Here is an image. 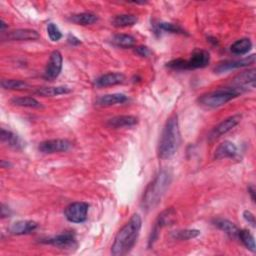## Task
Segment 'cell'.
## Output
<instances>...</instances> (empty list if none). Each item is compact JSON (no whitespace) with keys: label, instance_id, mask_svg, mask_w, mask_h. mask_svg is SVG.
Listing matches in <instances>:
<instances>
[{"label":"cell","instance_id":"obj_23","mask_svg":"<svg viewBox=\"0 0 256 256\" xmlns=\"http://www.w3.org/2000/svg\"><path fill=\"white\" fill-rule=\"evenodd\" d=\"M69 20L75 24L85 26V25H91V24L95 23L98 20V17H97V15H95L91 12H83V13L72 15Z\"/></svg>","mask_w":256,"mask_h":256},{"label":"cell","instance_id":"obj_9","mask_svg":"<svg viewBox=\"0 0 256 256\" xmlns=\"http://www.w3.org/2000/svg\"><path fill=\"white\" fill-rule=\"evenodd\" d=\"M254 63H255V54H251L250 56L238 60H225L222 62H219L217 66L214 68V71L215 73H223L229 70L247 67Z\"/></svg>","mask_w":256,"mask_h":256},{"label":"cell","instance_id":"obj_27","mask_svg":"<svg viewBox=\"0 0 256 256\" xmlns=\"http://www.w3.org/2000/svg\"><path fill=\"white\" fill-rule=\"evenodd\" d=\"M200 234L199 230L196 229H182V230H176L172 231L170 233V237L173 240H189L192 238L197 237Z\"/></svg>","mask_w":256,"mask_h":256},{"label":"cell","instance_id":"obj_24","mask_svg":"<svg viewBox=\"0 0 256 256\" xmlns=\"http://www.w3.org/2000/svg\"><path fill=\"white\" fill-rule=\"evenodd\" d=\"M252 48V42L249 38H241L235 41L231 47L230 51L235 55H244L250 51Z\"/></svg>","mask_w":256,"mask_h":256},{"label":"cell","instance_id":"obj_13","mask_svg":"<svg viewBox=\"0 0 256 256\" xmlns=\"http://www.w3.org/2000/svg\"><path fill=\"white\" fill-rule=\"evenodd\" d=\"M237 154L236 145L230 141H223L221 144L218 145V147L215 150L214 157L216 159H223V158H232Z\"/></svg>","mask_w":256,"mask_h":256},{"label":"cell","instance_id":"obj_31","mask_svg":"<svg viewBox=\"0 0 256 256\" xmlns=\"http://www.w3.org/2000/svg\"><path fill=\"white\" fill-rule=\"evenodd\" d=\"M158 27L166 32H170V33H176V34H185V30L180 27L177 24H173V23H168V22H162L158 25Z\"/></svg>","mask_w":256,"mask_h":256},{"label":"cell","instance_id":"obj_8","mask_svg":"<svg viewBox=\"0 0 256 256\" xmlns=\"http://www.w3.org/2000/svg\"><path fill=\"white\" fill-rule=\"evenodd\" d=\"M62 62L63 58L59 51L55 50L50 54L43 75L46 80H54L59 76L62 69Z\"/></svg>","mask_w":256,"mask_h":256},{"label":"cell","instance_id":"obj_12","mask_svg":"<svg viewBox=\"0 0 256 256\" xmlns=\"http://www.w3.org/2000/svg\"><path fill=\"white\" fill-rule=\"evenodd\" d=\"M124 80H125V76L124 74H122V73L112 72V73H107V74H103L100 77L96 78L94 80V85L98 88L114 86L123 83Z\"/></svg>","mask_w":256,"mask_h":256},{"label":"cell","instance_id":"obj_32","mask_svg":"<svg viewBox=\"0 0 256 256\" xmlns=\"http://www.w3.org/2000/svg\"><path fill=\"white\" fill-rule=\"evenodd\" d=\"M47 33L50 40L52 41H58L62 38V33L54 23H49L47 25Z\"/></svg>","mask_w":256,"mask_h":256},{"label":"cell","instance_id":"obj_18","mask_svg":"<svg viewBox=\"0 0 256 256\" xmlns=\"http://www.w3.org/2000/svg\"><path fill=\"white\" fill-rule=\"evenodd\" d=\"M127 96L122 93H113V94H106L100 96L96 100V105L98 106H111L119 103H124L127 101Z\"/></svg>","mask_w":256,"mask_h":256},{"label":"cell","instance_id":"obj_17","mask_svg":"<svg viewBox=\"0 0 256 256\" xmlns=\"http://www.w3.org/2000/svg\"><path fill=\"white\" fill-rule=\"evenodd\" d=\"M37 226L38 224L32 220H20L13 223L10 226L9 231L14 235H23L31 233L37 228Z\"/></svg>","mask_w":256,"mask_h":256},{"label":"cell","instance_id":"obj_33","mask_svg":"<svg viewBox=\"0 0 256 256\" xmlns=\"http://www.w3.org/2000/svg\"><path fill=\"white\" fill-rule=\"evenodd\" d=\"M135 52L138 55L142 56V57H147V56H149L151 54V51L149 50V48L146 47V46H138V47H136L135 48Z\"/></svg>","mask_w":256,"mask_h":256},{"label":"cell","instance_id":"obj_21","mask_svg":"<svg viewBox=\"0 0 256 256\" xmlns=\"http://www.w3.org/2000/svg\"><path fill=\"white\" fill-rule=\"evenodd\" d=\"M71 88L68 86H53V87H42L36 90V94L43 97H53L61 94H67L71 92Z\"/></svg>","mask_w":256,"mask_h":256},{"label":"cell","instance_id":"obj_30","mask_svg":"<svg viewBox=\"0 0 256 256\" xmlns=\"http://www.w3.org/2000/svg\"><path fill=\"white\" fill-rule=\"evenodd\" d=\"M1 86L4 89L9 90H25L29 88V84L27 82L15 79H4L1 81Z\"/></svg>","mask_w":256,"mask_h":256},{"label":"cell","instance_id":"obj_26","mask_svg":"<svg viewBox=\"0 0 256 256\" xmlns=\"http://www.w3.org/2000/svg\"><path fill=\"white\" fill-rule=\"evenodd\" d=\"M11 103L15 106L19 107H29V108H41V103L36 100L33 97L29 96H21V97H14L11 99Z\"/></svg>","mask_w":256,"mask_h":256},{"label":"cell","instance_id":"obj_22","mask_svg":"<svg viewBox=\"0 0 256 256\" xmlns=\"http://www.w3.org/2000/svg\"><path fill=\"white\" fill-rule=\"evenodd\" d=\"M1 141L15 149H20L23 146L21 139L16 134L5 129L1 130Z\"/></svg>","mask_w":256,"mask_h":256},{"label":"cell","instance_id":"obj_35","mask_svg":"<svg viewBox=\"0 0 256 256\" xmlns=\"http://www.w3.org/2000/svg\"><path fill=\"white\" fill-rule=\"evenodd\" d=\"M68 41L71 43V44H74V45H77L80 43V40H78L76 37H74V36L69 34L68 36Z\"/></svg>","mask_w":256,"mask_h":256},{"label":"cell","instance_id":"obj_4","mask_svg":"<svg viewBox=\"0 0 256 256\" xmlns=\"http://www.w3.org/2000/svg\"><path fill=\"white\" fill-rule=\"evenodd\" d=\"M242 92L241 88L238 87H225V88H219L214 91L205 93L201 95L198 98L199 104L209 107V108H217L220 107L233 98L240 95Z\"/></svg>","mask_w":256,"mask_h":256},{"label":"cell","instance_id":"obj_14","mask_svg":"<svg viewBox=\"0 0 256 256\" xmlns=\"http://www.w3.org/2000/svg\"><path fill=\"white\" fill-rule=\"evenodd\" d=\"M41 242L45 243V244H50V245H53L56 247H61V248L69 247L75 242V236L72 233L66 232V233H62V234L44 239Z\"/></svg>","mask_w":256,"mask_h":256},{"label":"cell","instance_id":"obj_15","mask_svg":"<svg viewBox=\"0 0 256 256\" xmlns=\"http://www.w3.org/2000/svg\"><path fill=\"white\" fill-rule=\"evenodd\" d=\"M254 83H255V69H249L247 71H243L240 74H238L237 76H235L232 80V84L234 85V87H238L241 88L242 90L244 89V87L249 86L250 84L254 87Z\"/></svg>","mask_w":256,"mask_h":256},{"label":"cell","instance_id":"obj_29","mask_svg":"<svg viewBox=\"0 0 256 256\" xmlns=\"http://www.w3.org/2000/svg\"><path fill=\"white\" fill-rule=\"evenodd\" d=\"M238 238L240 239V241L244 244V246L250 250L251 252H255L256 248H255V240L253 235L246 229H242L239 230L238 232Z\"/></svg>","mask_w":256,"mask_h":256},{"label":"cell","instance_id":"obj_6","mask_svg":"<svg viewBox=\"0 0 256 256\" xmlns=\"http://www.w3.org/2000/svg\"><path fill=\"white\" fill-rule=\"evenodd\" d=\"M89 205L85 202L71 203L65 208L64 215L72 223H82L87 219Z\"/></svg>","mask_w":256,"mask_h":256},{"label":"cell","instance_id":"obj_11","mask_svg":"<svg viewBox=\"0 0 256 256\" xmlns=\"http://www.w3.org/2000/svg\"><path fill=\"white\" fill-rule=\"evenodd\" d=\"M241 120V115L240 114H235L232 115L228 118H226L225 120H223L222 122L219 123L210 133L209 137L211 140L217 139L220 136H222L223 134H226L228 131H230L232 128H234Z\"/></svg>","mask_w":256,"mask_h":256},{"label":"cell","instance_id":"obj_36","mask_svg":"<svg viewBox=\"0 0 256 256\" xmlns=\"http://www.w3.org/2000/svg\"><path fill=\"white\" fill-rule=\"evenodd\" d=\"M248 192H249V194L251 195V197H252V200H253V201H255V196H254V194H255V188H254V186H253V185H251V186H249V187H248Z\"/></svg>","mask_w":256,"mask_h":256},{"label":"cell","instance_id":"obj_10","mask_svg":"<svg viewBox=\"0 0 256 256\" xmlns=\"http://www.w3.org/2000/svg\"><path fill=\"white\" fill-rule=\"evenodd\" d=\"M40 37L37 31L33 29H16L10 32H7L2 36L3 39L8 41H28V40H36Z\"/></svg>","mask_w":256,"mask_h":256},{"label":"cell","instance_id":"obj_34","mask_svg":"<svg viewBox=\"0 0 256 256\" xmlns=\"http://www.w3.org/2000/svg\"><path fill=\"white\" fill-rule=\"evenodd\" d=\"M243 217H244V219L248 223H250L252 226H255V216L250 211H248V210L244 211L243 212Z\"/></svg>","mask_w":256,"mask_h":256},{"label":"cell","instance_id":"obj_2","mask_svg":"<svg viewBox=\"0 0 256 256\" xmlns=\"http://www.w3.org/2000/svg\"><path fill=\"white\" fill-rule=\"evenodd\" d=\"M181 141L178 117L172 114L166 121L163 128L159 144H158V157L167 159L172 157L177 151Z\"/></svg>","mask_w":256,"mask_h":256},{"label":"cell","instance_id":"obj_5","mask_svg":"<svg viewBox=\"0 0 256 256\" xmlns=\"http://www.w3.org/2000/svg\"><path fill=\"white\" fill-rule=\"evenodd\" d=\"M210 62V55L205 50H195L189 59H174L166 63V66L173 70H193L206 67Z\"/></svg>","mask_w":256,"mask_h":256},{"label":"cell","instance_id":"obj_25","mask_svg":"<svg viewBox=\"0 0 256 256\" xmlns=\"http://www.w3.org/2000/svg\"><path fill=\"white\" fill-rule=\"evenodd\" d=\"M112 25L117 28L133 26L137 22V17L133 14H119L112 19Z\"/></svg>","mask_w":256,"mask_h":256},{"label":"cell","instance_id":"obj_20","mask_svg":"<svg viewBox=\"0 0 256 256\" xmlns=\"http://www.w3.org/2000/svg\"><path fill=\"white\" fill-rule=\"evenodd\" d=\"M175 217H176V213H175V210L172 208L162 211L157 218L154 228L159 230L160 228H162L164 226L172 225L175 222Z\"/></svg>","mask_w":256,"mask_h":256},{"label":"cell","instance_id":"obj_1","mask_svg":"<svg viewBox=\"0 0 256 256\" xmlns=\"http://www.w3.org/2000/svg\"><path fill=\"white\" fill-rule=\"evenodd\" d=\"M142 226L141 217L134 214L129 221L118 231L111 246V253L115 256L127 254L135 245Z\"/></svg>","mask_w":256,"mask_h":256},{"label":"cell","instance_id":"obj_19","mask_svg":"<svg viewBox=\"0 0 256 256\" xmlns=\"http://www.w3.org/2000/svg\"><path fill=\"white\" fill-rule=\"evenodd\" d=\"M214 225L219 228L220 230L224 231L226 234H228L230 237L233 238H238V232L239 229L238 227L231 221L227 220V219H223V218H217L213 221Z\"/></svg>","mask_w":256,"mask_h":256},{"label":"cell","instance_id":"obj_28","mask_svg":"<svg viewBox=\"0 0 256 256\" xmlns=\"http://www.w3.org/2000/svg\"><path fill=\"white\" fill-rule=\"evenodd\" d=\"M112 43L118 47L130 48L135 45V38L128 34H116L112 38Z\"/></svg>","mask_w":256,"mask_h":256},{"label":"cell","instance_id":"obj_7","mask_svg":"<svg viewBox=\"0 0 256 256\" xmlns=\"http://www.w3.org/2000/svg\"><path fill=\"white\" fill-rule=\"evenodd\" d=\"M70 147L71 142L67 139H50L41 142L38 146V149L42 153L52 154L68 151Z\"/></svg>","mask_w":256,"mask_h":256},{"label":"cell","instance_id":"obj_3","mask_svg":"<svg viewBox=\"0 0 256 256\" xmlns=\"http://www.w3.org/2000/svg\"><path fill=\"white\" fill-rule=\"evenodd\" d=\"M171 182V175L168 171H161L158 175L151 181L144 190L142 199H141V206L145 210L153 209L160 201L162 196L165 194L167 188L170 185Z\"/></svg>","mask_w":256,"mask_h":256},{"label":"cell","instance_id":"obj_16","mask_svg":"<svg viewBox=\"0 0 256 256\" xmlns=\"http://www.w3.org/2000/svg\"><path fill=\"white\" fill-rule=\"evenodd\" d=\"M138 123V118L133 115H119L108 119L107 126L110 128H122L130 127Z\"/></svg>","mask_w":256,"mask_h":256}]
</instances>
